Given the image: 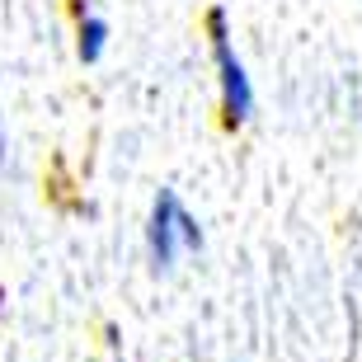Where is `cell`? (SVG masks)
<instances>
[{
    "instance_id": "3",
    "label": "cell",
    "mask_w": 362,
    "mask_h": 362,
    "mask_svg": "<svg viewBox=\"0 0 362 362\" xmlns=\"http://www.w3.org/2000/svg\"><path fill=\"white\" fill-rule=\"evenodd\" d=\"M104 42H108V24L99 14H85L81 24H76V57H81L85 66H94L104 57Z\"/></svg>"
},
{
    "instance_id": "2",
    "label": "cell",
    "mask_w": 362,
    "mask_h": 362,
    "mask_svg": "<svg viewBox=\"0 0 362 362\" xmlns=\"http://www.w3.org/2000/svg\"><path fill=\"white\" fill-rule=\"evenodd\" d=\"M179 212H184V202L175 198V188H160L156 202H151V216H146V259L156 273H170L175 255L184 250L179 245Z\"/></svg>"
},
{
    "instance_id": "5",
    "label": "cell",
    "mask_w": 362,
    "mask_h": 362,
    "mask_svg": "<svg viewBox=\"0 0 362 362\" xmlns=\"http://www.w3.org/2000/svg\"><path fill=\"white\" fill-rule=\"evenodd\" d=\"M5 151H10V141H5V127H0V160H5Z\"/></svg>"
},
{
    "instance_id": "4",
    "label": "cell",
    "mask_w": 362,
    "mask_h": 362,
    "mask_svg": "<svg viewBox=\"0 0 362 362\" xmlns=\"http://www.w3.org/2000/svg\"><path fill=\"white\" fill-rule=\"evenodd\" d=\"M179 245H184V250H202V226H198V216L188 212H179Z\"/></svg>"
},
{
    "instance_id": "1",
    "label": "cell",
    "mask_w": 362,
    "mask_h": 362,
    "mask_svg": "<svg viewBox=\"0 0 362 362\" xmlns=\"http://www.w3.org/2000/svg\"><path fill=\"white\" fill-rule=\"evenodd\" d=\"M207 38H212V57H216V81H221V127L226 132H240L250 113H255V85L245 76V62L235 57L230 47V33H226V10L212 5L207 10Z\"/></svg>"
}]
</instances>
